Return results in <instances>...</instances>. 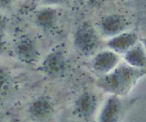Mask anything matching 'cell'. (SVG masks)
Instances as JSON below:
<instances>
[{
	"instance_id": "obj_1",
	"label": "cell",
	"mask_w": 146,
	"mask_h": 122,
	"mask_svg": "<svg viewBox=\"0 0 146 122\" xmlns=\"http://www.w3.org/2000/svg\"><path fill=\"white\" fill-rule=\"evenodd\" d=\"M145 71L129 67H121L110 71L99 81V87L108 92L123 94L144 75Z\"/></svg>"
},
{
	"instance_id": "obj_8",
	"label": "cell",
	"mask_w": 146,
	"mask_h": 122,
	"mask_svg": "<svg viewBox=\"0 0 146 122\" xmlns=\"http://www.w3.org/2000/svg\"><path fill=\"white\" fill-rule=\"evenodd\" d=\"M125 26L123 17L117 14H113L106 17L103 19L101 27L105 34L114 35L122 31Z\"/></svg>"
},
{
	"instance_id": "obj_9",
	"label": "cell",
	"mask_w": 146,
	"mask_h": 122,
	"mask_svg": "<svg viewBox=\"0 0 146 122\" xmlns=\"http://www.w3.org/2000/svg\"><path fill=\"white\" fill-rule=\"evenodd\" d=\"M96 105L95 97L91 93L86 92L83 94L76 103L77 112L82 117H90L94 112Z\"/></svg>"
},
{
	"instance_id": "obj_3",
	"label": "cell",
	"mask_w": 146,
	"mask_h": 122,
	"mask_svg": "<svg viewBox=\"0 0 146 122\" xmlns=\"http://www.w3.org/2000/svg\"><path fill=\"white\" fill-rule=\"evenodd\" d=\"M66 60L59 51H54L47 56L42 64L44 71L51 77H59L66 70Z\"/></svg>"
},
{
	"instance_id": "obj_10",
	"label": "cell",
	"mask_w": 146,
	"mask_h": 122,
	"mask_svg": "<svg viewBox=\"0 0 146 122\" xmlns=\"http://www.w3.org/2000/svg\"><path fill=\"white\" fill-rule=\"evenodd\" d=\"M120 111V102L116 98L108 100L101 115V122H116Z\"/></svg>"
},
{
	"instance_id": "obj_2",
	"label": "cell",
	"mask_w": 146,
	"mask_h": 122,
	"mask_svg": "<svg viewBox=\"0 0 146 122\" xmlns=\"http://www.w3.org/2000/svg\"><path fill=\"white\" fill-rule=\"evenodd\" d=\"M74 44L77 50L84 55L92 54L99 44L98 36L91 25L83 24L75 34Z\"/></svg>"
},
{
	"instance_id": "obj_15",
	"label": "cell",
	"mask_w": 146,
	"mask_h": 122,
	"mask_svg": "<svg viewBox=\"0 0 146 122\" xmlns=\"http://www.w3.org/2000/svg\"><path fill=\"white\" fill-rule=\"evenodd\" d=\"M4 47V39H3V34L0 31V53L3 51Z\"/></svg>"
},
{
	"instance_id": "obj_16",
	"label": "cell",
	"mask_w": 146,
	"mask_h": 122,
	"mask_svg": "<svg viewBox=\"0 0 146 122\" xmlns=\"http://www.w3.org/2000/svg\"><path fill=\"white\" fill-rule=\"evenodd\" d=\"M4 24H5V20H4V18L1 15V14H0V29L4 27Z\"/></svg>"
},
{
	"instance_id": "obj_4",
	"label": "cell",
	"mask_w": 146,
	"mask_h": 122,
	"mask_svg": "<svg viewBox=\"0 0 146 122\" xmlns=\"http://www.w3.org/2000/svg\"><path fill=\"white\" fill-rule=\"evenodd\" d=\"M18 58L26 64H32L38 58V53L34 42L28 38L20 39L15 45Z\"/></svg>"
},
{
	"instance_id": "obj_14",
	"label": "cell",
	"mask_w": 146,
	"mask_h": 122,
	"mask_svg": "<svg viewBox=\"0 0 146 122\" xmlns=\"http://www.w3.org/2000/svg\"><path fill=\"white\" fill-rule=\"evenodd\" d=\"M11 2V0H0V8H6Z\"/></svg>"
},
{
	"instance_id": "obj_7",
	"label": "cell",
	"mask_w": 146,
	"mask_h": 122,
	"mask_svg": "<svg viewBox=\"0 0 146 122\" xmlns=\"http://www.w3.org/2000/svg\"><path fill=\"white\" fill-rule=\"evenodd\" d=\"M137 37L134 34H123L115 37L108 43L112 49L118 53L127 52L135 44Z\"/></svg>"
},
{
	"instance_id": "obj_5",
	"label": "cell",
	"mask_w": 146,
	"mask_h": 122,
	"mask_svg": "<svg viewBox=\"0 0 146 122\" xmlns=\"http://www.w3.org/2000/svg\"><path fill=\"white\" fill-rule=\"evenodd\" d=\"M118 61L115 54L111 51H103L96 57L93 61V67L98 72L107 74L112 71Z\"/></svg>"
},
{
	"instance_id": "obj_11",
	"label": "cell",
	"mask_w": 146,
	"mask_h": 122,
	"mask_svg": "<svg viewBox=\"0 0 146 122\" xmlns=\"http://www.w3.org/2000/svg\"><path fill=\"white\" fill-rule=\"evenodd\" d=\"M125 59L128 64L137 68H141L145 64V54L143 49L140 46L133 47L127 51Z\"/></svg>"
},
{
	"instance_id": "obj_13",
	"label": "cell",
	"mask_w": 146,
	"mask_h": 122,
	"mask_svg": "<svg viewBox=\"0 0 146 122\" xmlns=\"http://www.w3.org/2000/svg\"><path fill=\"white\" fill-rule=\"evenodd\" d=\"M11 79L8 73L3 69L0 68V94H4L9 89Z\"/></svg>"
},
{
	"instance_id": "obj_12",
	"label": "cell",
	"mask_w": 146,
	"mask_h": 122,
	"mask_svg": "<svg viewBox=\"0 0 146 122\" xmlns=\"http://www.w3.org/2000/svg\"><path fill=\"white\" fill-rule=\"evenodd\" d=\"M37 21L41 27L44 28H50L55 21V12L51 9L44 10L38 15Z\"/></svg>"
},
{
	"instance_id": "obj_6",
	"label": "cell",
	"mask_w": 146,
	"mask_h": 122,
	"mask_svg": "<svg viewBox=\"0 0 146 122\" xmlns=\"http://www.w3.org/2000/svg\"><path fill=\"white\" fill-rule=\"evenodd\" d=\"M29 110L31 116L34 119L41 121L49 119L53 113V108L51 103L44 97L34 101L31 104Z\"/></svg>"
},
{
	"instance_id": "obj_17",
	"label": "cell",
	"mask_w": 146,
	"mask_h": 122,
	"mask_svg": "<svg viewBox=\"0 0 146 122\" xmlns=\"http://www.w3.org/2000/svg\"><path fill=\"white\" fill-rule=\"evenodd\" d=\"M48 3H51V4H58V3L61 2L64 0H46Z\"/></svg>"
}]
</instances>
